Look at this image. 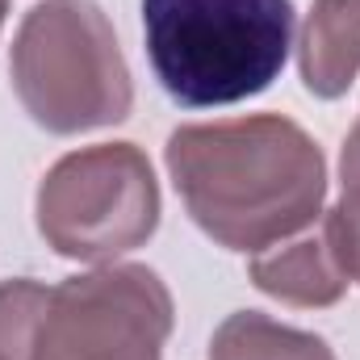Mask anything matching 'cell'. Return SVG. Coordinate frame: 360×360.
I'll list each match as a JSON object with an SVG mask.
<instances>
[{
    "mask_svg": "<svg viewBox=\"0 0 360 360\" xmlns=\"http://www.w3.org/2000/svg\"><path fill=\"white\" fill-rule=\"evenodd\" d=\"M147 55L188 109L235 105L281 76L293 46L289 0H143Z\"/></svg>",
    "mask_w": 360,
    "mask_h": 360,
    "instance_id": "2",
    "label": "cell"
},
{
    "mask_svg": "<svg viewBox=\"0 0 360 360\" xmlns=\"http://www.w3.org/2000/svg\"><path fill=\"white\" fill-rule=\"evenodd\" d=\"M160 226V184L134 143L63 155L38 184V231L68 256L105 264L143 248Z\"/></svg>",
    "mask_w": 360,
    "mask_h": 360,
    "instance_id": "4",
    "label": "cell"
},
{
    "mask_svg": "<svg viewBox=\"0 0 360 360\" xmlns=\"http://www.w3.org/2000/svg\"><path fill=\"white\" fill-rule=\"evenodd\" d=\"M172 293L143 264H105L51 289L30 360H164Z\"/></svg>",
    "mask_w": 360,
    "mask_h": 360,
    "instance_id": "5",
    "label": "cell"
},
{
    "mask_svg": "<svg viewBox=\"0 0 360 360\" xmlns=\"http://www.w3.org/2000/svg\"><path fill=\"white\" fill-rule=\"evenodd\" d=\"M323 226L331 235V248H335L340 264L348 272V281H360V122L352 126V134L344 143L340 201H335V210H327Z\"/></svg>",
    "mask_w": 360,
    "mask_h": 360,
    "instance_id": "9",
    "label": "cell"
},
{
    "mask_svg": "<svg viewBox=\"0 0 360 360\" xmlns=\"http://www.w3.org/2000/svg\"><path fill=\"white\" fill-rule=\"evenodd\" d=\"M297 68L302 84L323 101L352 89L360 76V0H314L302 25Z\"/></svg>",
    "mask_w": 360,
    "mask_h": 360,
    "instance_id": "7",
    "label": "cell"
},
{
    "mask_svg": "<svg viewBox=\"0 0 360 360\" xmlns=\"http://www.w3.org/2000/svg\"><path fill=\"white\" fill-rule=\"evenodd\" d=\"M168 172L193 222L252 256L314 226L327 201L319 143L276 113L180 126L168 139Z\"/></svg>",
    "mask_w": 360,
    "mask_h": 360,
    "instance_id": "1",
    "label": "cell"
},
{
    "mask_svg": "<svg viewBox=\"0 0 360 360\" xmlns=\"http://www.w3.org/2000/svg\"><path fill=\"white\" fill-rule=\"evenodd\" d=\"M210 360H335V352L310 331L272 323L256 310H239L214 331Z\"/></svg>",
    "mask_w": 360,
    "mask_h": 360,
    "instance_id": "8",
    "label": "cell"
},
{
    "mask_svg": "<svg viewBox=\"0 0 360 360\" xmlns=\"http://www.w3.org/2000/svg\"><path fill=\"white\" fill-rule=\"evenodd\" d=\"M8 72L25 113L51 134L113 126L134 105L117 34L92 0L34 4L13 38Z\"/></svg>",
    "mask_w": 360,
    "mask_h": 360,
    "instance_id": "3",
    "label": "cell"
},
{
    "mask_svg": "<svg viewBox=\"0 0 360 360\" xmlns=\"http://www.w3.org/2000/svg\"><path fill=\"white\" fill-rule=\"evenodd\" d=\"M252 281L276 302L289 306H335L348 289V272L340 264L327 226L319 222L314 231L297 235L293 243L276 252H256L252 256Z\"/></svg>",
    "mask_w": 360,
    "mask_h": 360,
    "instance_id": "6",
    "label": "cell"
},
{
    "mask_svg": "<svg viewBox=\"0 0 360 360\" xmlns=\"http://www.w3.org/2000/svg\"><path fill=\"white\" fill-rule=\"evenodd\" d=\"M4 13H8V0H0V25H4Z\"/></svg>",
    "mask_w": 360,
    "mask_h": 360,
    "instance_id": "11",
    "label": "cell"
},
{
    "mask_svg": "<svg viewBox=\"0 0 360 360\" xmlns=\"http://www.w3.org/2000/svg\"><path fill=\"white\" fill-rule=\"evenodd\" d=\"M46 297H51V289L38 281H4L0 285V360H30Z\"/></svg>",
    "mask_w": 360,
    "mask_h": 360,
    "instance_id": "10",
    "label": "cell"
}]
</instances>
